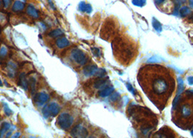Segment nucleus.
<instances>
[{"instance_id": "nucleus-26", "label": "nucleus", "mask_w": 193, "mask_h": 138, "mask_svg": "<svg viewBox=\"0 0 193 138\" xmlns=\"http://www.w3.org/2000/svg\"><path fill=\"white\" fill-rule=\"evenodd\" d=\"M119 98H120L119 92H113L110 95V101H112V102H115V101L118 100Z\"/></svg>"}, {"instance_id": "nucleus-2", "label": "nucleus", "mask_w": 193, "mask_h": 138, "mask_svg": "<svg viewBox=\"0 0 193 138\" xmlns=\"http://www.w3.org/2000/svg\"><path fill=\"white\" fill-rule=\"evenodd\" d=\"M57 123L59 127L63 130H68L74 123V117L68 113L63 112L60 114L57 119Z\"/></svg>"}, {"instance_id": "nucleus-1", "label": "nucleus", "mask_w": 193, "mask_h": 138, "mask_svg": "<svg viewBox=\"0 0 193 138\" xmlns=\"http://www.w3.org/2000/svg\"><path fill=\"white\" fill-rule=\"evenodd\" d=\"M60 110H61L60 105L57 102H53L49 104H46L42 108V113L45 119H48V118L57 116L60 113Z\"/></svg>"}, {"instance_id": "nucleus-21", "label": "nucleus", "mask_w": 193, "mask_h": 138, "mask_svg": "<svg viewBox=\"0 0 193 138\" xmlns=\"http://www.w3.org/2000/svg\"><path fill=\"white\" fill-rule=\"evenodd\" d=\"M181 114L184 118L189 117L190 116H191L192 114V109L190 106L188 105H183L182 108H181Z\"/></svg>"}, {"instance_id": "nucleus-36", "label": "nucleus", "mask_w": 193, "mask_h": 138, "mask_svg": "<svg viewBox=\"0 0 193 138\" xmlns=\"http://www.w3.org/2000/svg\"><path fill=\"white\" fill-rule=\"evenodd\" d=\"M12 130H13V129H12ZM12 130L9 131V132H7V133H6V135H5V138H8V137H10V136H11V135H12Z\"/></svg>"}, {"instance_id": "nucleus-20", "label": "nucleus", "mask_w": 193, "mask_h": 138, "mask_svg": "<svg viewBox=\"0 0 193 138\" xmlns=\"http://www.w3.org/2000/svg\"><path fill=\"white\" fill-rule=\"evenodd\" d=\"M177 81H178V87H177V95H180L184 91V81H183L182 78L181 77H179L177 79Z\"/></svg>"}, {"instance_id": "nucleus-25", "label": "nucleus", "mask_w": 193, "mask_h": 138, "mask_svg": "<svg viewBox=\"0 0 193 138\" xmlns=\"http://www.w3.org/2000/svg\"><path fill=\"white\" fill-rule=\"evenodd\" d=\"M132 4L136 7H143L145 5L146 0H132Z\"/></svg>"}, {"instance_id": "nucleus-42", "label": "nucleus", "mask_w": 193, "mask_h": 138, "mask_svg": "<svg viewBox=\"0 0 193 138\" xmlns=\"http://www.w3.org/2000/svg\"><path fill=\"white\" fill-rule=\"evenodd\" d=\"M29 138H38V137H34V136H31V137H29Z\"/></svg>"}, {"instance_id": "nucleus-39", "label": "nucleus", "mask_w": 193, "mask_h": 138, "mask_svg": "<svg viewBox=\"0 0 193 138\" xmlns=\"http://www.w3.org/2000/svg\"><path fill=\"white\" fill-rule=\"evenodd\" d=\"M189 4H190V7L193 8V0H189Z\"/></svg>"}, {"instance_id": "nucleus-14", "label": "nucleus", "mask_w": 193, "mask_h": 138, "mask_svg": "<svg viewBox=\"0 0 193 138\" xmlns=\"http://www.w3.org/2000/svg\"><path fill=\"white\" fill-rule=\"evenodd\" d=\"M114 89H115V88L113 86H109V87H106V88L100 90L99 92V96L101 97V98L108 97L113 92Z\"/></svg>"}, {"instance_id": "nucleus-17", "label": "nucleus", "mask_w": 193, "mask_h": 138, "mask_svg": "<svg viewBox=\"0 0 193 138\" xmlns=\"http://www.w3.org/2000/svg\"><path fill=\"white\" fill-rule=\"evenodd\" d=\"M63 34H64V32H63L61 29H57L51 31L50 33H48V36L51 38H56V39H58V38L62 37Z\"/></svg>"}, {"instance_id": "nucleus-18", "label": "nucleus", "mask_w": 193, "mask_h": 138, "mask_svg": "<svg viewBox=\"0 0 193 138\" xmlns=\"http://www.w3.org/2000/svg\"><path fill=\"white\" fill-rule=\"evenodd\" d=\"M29 87H30L31 93L32 95L36 93V80L34 77H30L29 79Z\"/></svg>"}, {"instance_id": "nucleus-45", "label": "nucleus", "mask_w": 193, "mask_h": 138, "mask_svg": "<svg viewBox=\"0 0 193 138\" xmlns=\"http://www.w3.org/2000/svg\"><path fill=\"white\" fill-rule=\"evenodd\" d=\"M22 138H25V137H23Z\"/></svg>"}, {"instance_id": "nucleus-5", "label": "nucleus", "mask_w": 193, "mask_h": 138, "mask_svg": "<svg viewBox=\"0 0 193 138\" xmlns=\"http://www.w3.org/2000/svg\"><path fill=\"white\" fill-rule=\"evenodd\" d=\"M70 135L74 138H87L88 136V131L82 124H78L71 129Z\"/></svg>"}, {"instance_id": "nucleus-30", "label": "nucleus", "mask_w": 193, "mask_h": 138, "mask_svg": "<svg viewBox=\"0 0 193 138\" xmlns=\"http://www.w3.org/2000/svg\"><path fill=\"white\" fill-rule=\"evenodd\" d=\"M180 99V95H177L175 98V99L174 100V102H173V109H174V108H175L176 106L177 105V104H178V102L179 100Z\"/></svg>"}, {"instance_id": "nucleus-10", "label": "nucleus", "mask_w": 193, "mask_h": 138, "mask_svg": "<svg viewBox=\"0 0 193 138\" xmlns=\"http://www.w3.org/2000/svg\"><path fill=\"white\" fill-rule=\"evenodd\" d=\"M110 81L108 80L105 79L103 78H100L99 79L97 80L94 83V88L98 89H103L106 88V87H109Z\"/></svg>"}, {"instance_id": "nucleus-38", "label": "nucleus", "mask_w": 193, "mask_h": 138, "mask_svg": "<svg viewBox=\"0 0 193 138\" xmlns=\"http://www.w3.org/2000/svg\"><path fill=\"white\" fill-rule=\"evenodd\" d=\"M123 100H124V105H126L128 103V102H129V99L127 98V97H124L123 98Z\"/></svg>"}, {"instance_id": "nucleus-37", "label": "nucleus", "mask_w": 193, "mask_h": 138, "mask_svg": "<svg viewBox=\"0 0 193 138\" xmlns=\"http://www.w3.org/2000/svg\"><path fill=\"white\" fill-rule=\"evenodd\" d=\"M155 3L157 4V5H160V4H162L163 2H164L165 0H155Z\"/></svg>"}, {"instance_id": "nucleus-34", "label": "nucleus", "mask_w": 193, "mask_h": 138, "mask_svg": "<svg viewBox=\"0 0 193 138\" xmlns=\"http://www.w3.org/2000/svg\"><path fill=\"white\" fill-rule=\"evenodd\" d=\"M39 26L43 29V31H46V24H44L43 22H39Z\"/></svg>"}, {"instance_id": "nucleus-9", "label": "nucleus", "mask_w": 193, "mask_h": 138, "mask_svg": "<svg viewBox=\"0 0 193 138\" xmlns=\"http://www.w3.org/2000/svg\"><path fill=\"white\" fill-rule=\"evenodd\" d=\"M18 85L25 91H28V89H29V80L27 79L26 75L24 73H21L20 74L19 79H18Z\"/></svg>"}, {"instance_id": "nucleus-24", "label": "nucleus", "mask_w": 193, "mask_h": 138, "mask_svg": "<svg viewBox=\"0 0 193 138\" xmlns=\"http://www.w3.org/2000/svg\"><path fill=\"white\" fill-rule=\"evenodd\" d=\"M3 108H4V112H5V115H6L7 116H10L13 113L12 111L11 110V108L8 106L7 102H3Z\"/></svg>"}, {"instance_id": "nucleus-41", "label": "nucleus", "mask_w": 193, "mask_h": 138, "mask_svg": "<svg viewBox=\"0 0 193 138\" xmlns=\"http://www.w3.org/2000/svg\"><path fill=\"white\" fill-rule=\"evenodd\" d=\"M2 86H3V83H2V81L0 79V87H2Z\"/></svg>"}, {"instance_id": "nucleus-46", "label": "nucleus", "mask_w": 193, "mask_h": 138, "mask_svg": "<svg viewBox=\"0 0 193 138\" xmlns=\"http://www.w3.org/2000/svg\"><path fill=\"white\" fill-rule=\"evenodd\" d=\"M89 138H93V137H89Z\"/></svg>"}, {"instance_id": "nucleus-43", "label": "nucleus", "mask_w": 193, "mask_h": 138, "mask_svg": "<svg viewBox=\"0 0 193 138\" xmlns=\"http://www.w3.org/2000/svg\"><path fill=\"white\" fill-rule=\"evenodd\" d=\"M191 134H192V136L193 137V129H192V132H191Z\"/></svg>"}, {"instance_id": "nucleus-22", "label": "nucleus", "mask_w": 193, "mask_h": 138, "mask_svg": "<svg viewBox=\"0 0 193 138\" xmlns=\"http://www.w3.org/2000/svg\"><path fill=\"white\" fill-rule=\"evenodd\" d=\"M179 12L180 15L184 18V17H186L187 15H189L191 11H190V8H187V7H186V6H184V7H181V8H180Z\"/></svg>"}, {"instance_id": "nucleus-40", "label": "nucleus", "mask_w": 193, "mask_h": 138, "mask_svg": "<svg viewBox=\"0 0 193 138\" xmlns=\"http://www.w3.org/2000/svg\"><path fill=\"white\" fill-rule=\"evenodd\" d=\"M157 137H158V138H166L164 136H163V135H158Z\"/></svg>"}, {"instance_id": "nucleus-8", "label": "nucleus", "mask_w": 193, "mask_h": 138, "mask_svg": "<svg viewBox=\"0 0 193 138\" xmlns=\"http://www.w3.org/2000/svg\"><path fill=\"white\" fill-rule=\"evenodd\" d=\"M17 66L16 63L12 61H10L7 65V71H8V75L10 78L13 79L15 78L17 74Z\"/></svg>"}, {"instance_id": "nucleus-44", "label": "nucleus", "mask_w": 193, "mask_h": 138, "mask_svg": "<svg viewBox=\"0 0 193 138\" xmlns=\"http://www.w3.org/2000/svg\"><path fill=\"white\" fill-rule=\"evenodd\" d=\"M0 6H1V0H0Z\"/></svg>"}, {"instance_id": "nucleus-4", "label": "nucleus", "mask_w": 193, "mask_h": 138, "mask_svg": "<svg viewBox=\"0 0 193 138\" xmlns=\"http://www.w3.org/2000/svg\"><path fill=\"white\" fill-rule=\"evenodd\" d=\"M168 89L167 81L162 78L156 79L153 82V90L157 95H163Z\"/></svg>"}, {"instance_id": "nucleus-11", "label": "nucleus", "mask_w": 193, "mask_h": 138, "mask_svg": "<svg viewBox=\"0 0 193 138\" xmlns=\"http://www.w3.org/2000/svg\"><path fill=\"white\" fill-rule=\"evenodd\" d=\"M55 44L56 46H57L59 49H64L68 47L70 43L67 38L62 36V37H60L58 38V39H57V40H56L55 42Z\"/></svg>"}, {"instance_id": "nucleus-33", "label": "nucleus", "mask_w": 193, "mask_h": 138, "mask_svg": "<svg viewBox=\"0 0 193 138\" xmlns=\"http://www.w3.org/2000/svg\"><path fill=\"white\" fill-rule=\"evenodd\" d=\"M187 81H188V84H190V85H191V86L193 85V77L192 76L188 77V78H187Z\"/></svg>"}, {"instance_id": "nucleus-12", "label": "nucleus", "mask_w": 193, "mask_h": 138, "mask_svg": "<svg viewBox=\"0 0 193 138\" xmlns=\"http://www.w3.org/2000/svg\"><path fill=\"white\" fill-rule=\"evenodd\" d=\"M26 12H27L28 15L29 16H31V18H35V19H37L39 17V12H38L37 10L34 8V6H33L32 5H29L27 7V9H26Z\"/></svg>"}, {"instance_id": "nucleus-15", "label": "nucleus", "mask_w": 193, "mask_h": 138, "mask_svg": "<svg viewBox=\"0 0 193 138\" xmlns=\"http://www.w3.org/2000/svg\"><path fill=\"white\" fill-rule=\"evenodd\" d=\"M11 129V124L8 122H4L0 128V138H3L7 132Z\"/></svg>"}, {"instance_id": "nucleus-13", "label": "nucleus", "mask_w": 193, "mask_h": 138, "mask_svg": "<svg viewBox=\"0 0 193 138\" xmlns=\"http://www.w3.org/2000/svg\"><path fill=\"white\" fill-rule=\"evenodd\" d=\"M78 10L82 12L90 14L92 12V8L89 4L86 3L85 2H81L78 5Z\"/></svg>"}, {"instance_id": "nucleus-7", "label": "nucleus", "mask_w": 193, "mask_h": 138, "mask_svg": "<svg viewBox=\"0 0 193 138\" xmlns=\"http://www.w3.org/2000/svg\"><path fill=\"white\" fill-rule=\"evenodd\" d=\"M99 68L96 65H88L83 69V74L85 77H90L96 76L98 72Z\"/></svg>"}, {"instance_id": "nucleus-31", "label": "nucleus", "mask_w": 193, "mask_h": 138, "mask_svg": "<svg viewBox=\"0 0 193 138\" xmlns=\"http://www.w3.org/2000/svg\"><path fill=\"white\" fill-rule=\"evenodd\" d=\"M11 2H12V0H2V2H3L5 8H9L11 4Z\"/></svg>"}, {"instance_id": "nucleus-23", "label": "nucleus", "mask_w": 193, "mask_h": 138, "mask_svg": "<svg viewBox=\"0 0 193 138\" xmlns=\"http://www.w3.org/2000/svg\"><path fill=\"white\" fill-rule=\"evenodd\" d=\"M8 54V50L6 46L2 45L1 48H0V58L4 59L7 57Z\"/></svg>"}, {"instance_id": "nucleus-28", "label": "nucleus", "mask_w": 193, "mask_h": 138, "mask_svg": "<svg viewBox=\"0 0 193 138\" xmlns=\"http://www.w3.org/2000/svg\"><path fill=\"white\" fill-rule=\"evenodd\" d=\"M91 53H92V54L97 57H100L101 55L100 50L99 48H98V47H92V48H91Z\"/></svg>"}, {"instance_id": "nucleus-27", "label": "nucleus", "mask_w": 193, "mask_h": 138, "mask_svg": "<svg viewBox=\"0 0 193 138\" xmlns=\"http://www.w3.org/2000/svg\"><path fill=\"white\" fill-rule=\"evenodd\" d=\"M161 62V59L160 57H155V56H153V57H150V58L147 60V63H160Z\"/></svg>"}, {"instance_id": "nucleus-29", "label": "nucleus", "mask_w": 193, "mask_h": 138, "mask_svg": "<svg viewBox=\"0 0 193 138\" xmlns=\"http://www.w3.org/2000/svg\"><path fill=\"white\" fill-rule=\"evenodd\" d=\"M126 88H127V89L129 91V92H131L132 94L134 95L135 90H134V87H132V84H131L130 83H126Z\"/></svg>"}, {"instance_id": "nucleus-6", "label": "nucleus", "mask_w": 193, "mask_h": 138, "mask_svg": "<svg viewBox=\"0 0 193 138\" xmlns=\"http://www.w3.org/2000/svg\"><path fill=\"white\" fill-rule=\"evenodd\" d=\"M33 102L37 106H42L50 100V95L45 92H36L33 95Z\"/></svg>"}, {"instance_id": "nucleus-19", "label": "nucleus", "mask_w": 193, "mask_h": 138, "mask_svg": "<svg viewBox=\"0 0 193 138\" xmlns=\"http://www.w3.org/2000/svg\"><path fill=\"white\" fill-rule=\"evenodd\" d=\"M152 25H153V27L156 31L158 32H161L163 31V27H162V25L158 20L156 18H153V20H152Z\"/></svg>"}, {"instance_id": "nucleus-35", "label": "nucleus", "mask_w": 193, "mask_h": 138, "mask_svg": "<svg viewBox=\"0 0 193 138\" xmlns=\"http://www.w3.org/2000/svg\"><path fill=\"white\" fill-rule=\"evenodd\" d=\"M20 136V132H16V133L14 134L12 136H11L10 138H19Z\"/></svg>"}, {"instance_id": "nucleus-16", "label": "nucleus", "mask_w": 193, "mask_h": 138, "mask_svg": "<svg viewBox=\"0 0 193 138\" xmlns=\"http://www.w3.org/2000/svg\"><path fill=\"white\" fill-rule=\"evenodd\" d=\"M24 8H25V5L23 2L19 0H16L12 5V10L13 12H20L24 9Z\"/></svg>"}, {"instance_id": "nucleus-32", "label": "nucleus", "mask_w": 193, "mask_h": 138, "mask_svg": "<svg viewBox=\"0 0 193 138\" xmlns=\"http://www.w3.org/2000/svg\"><path fill=\"white\" fill-rule=\"evenodd\" d=\"M48 3L50 5V7L52 8V10H56L55 6L54 3H53L52 0H48Z\"/></svg>"}, {"instance_id": "nucleus-3", "label": "nucleus", "mask_w": 193, "mask_h": 138, "mask_svg": "<svg viewBox=\"0 0 193 138\" xmlns=\"http://www.w3.org/2000/svg\"><path fill=\"white\" fill-rule=\"evenodd\" d=\"M70 58L74 60L76 63L80 65V66L85 65L87 60H88L85 53L78 48H74L71 50Z\"/></svg>"}]
</instances>
